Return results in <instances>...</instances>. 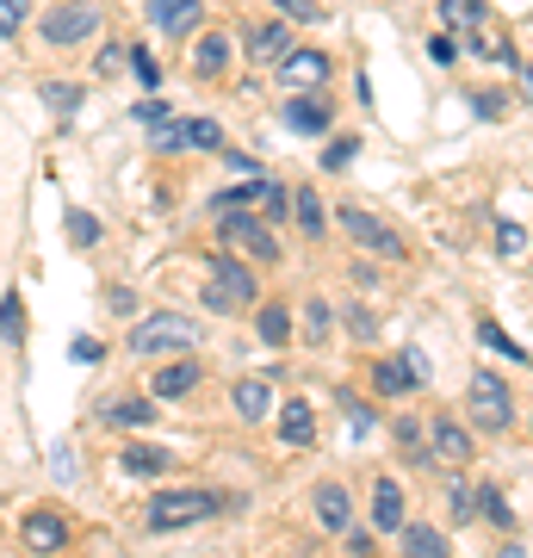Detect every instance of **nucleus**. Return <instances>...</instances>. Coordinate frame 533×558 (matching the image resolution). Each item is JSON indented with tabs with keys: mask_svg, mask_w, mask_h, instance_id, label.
<instances>
[{
	"mask_svg": "<svg viewBox=\"0 0 533 558\" xmlns=\"http://www.w3.org/2000/svg\"><path fill=\"white\" fill-rule=\"evenodd\" d=\"M198 348V323L193 317H174V311H161V317H143L131 329V354L137 360H161V354H193Z\"/></svg>",
	"mask_w": 533,
	"mask_h": 558,
	"instance_id": "obj_1",
	"label": "nucleus"
},
{
	"mask_svg": "<svg viewBox=\"0 0 533 558\" xmlns=\"http://www.w3.org/2000/svg\"><path fill=\"white\" fill-rule=\"evenodd\" d=\"M223 497H211V490H168V497L149 502V527L156 534H174V527H193V521L218 515Z\"/></svg>",
	"mask_w": 533,
	"mask_h": 558,
	"instance_id": "obj_2",
	"label": "nucleus"
},
{
	"mask_svg": "<svg viewBox=\"0 0 533 558\" xmlns=\"http://www.w3.org/2000/svg\"><path fill=\"white\" fill-rule=\"evenodd\" d=\"M218 230H223V242H230V248H242L249 260H279V242L267 236V223H255L242 205H223Z\"/></svg>",
	"mask_w": 533,
	"mask_h": 558,
	"instance_id": "obj_3",
	"label": "nucleus"
},
{
	"mask_svg": "<svg viewBox=\"0 0 533 558\" xmlns=\"http://www.w3.org/2000/svg\"><path fill=\"white\" fill-rule=\"evenodd\" d=\"M472 416L484 435H502L514 422V403H509V385L496 379V373H472Z\"/></svg>",
	"mask_w": 533,
	"mask_h": 558,
	"instance_id": "obj_4",
	"label": "nucleus"
},
{
	"mask_svg": "<svg viewBox=\"0 0 533 558\" xmlns=\"http://www.w3.org/2000/svg\"><path fill=\"white\" fill-rule=\"evenodd\" d=\"M99 32V7L94 0H62V7H50L44 13V38L50 44H81Z\"/></svg>",
	"mask_w": 533,
	"mask_h": 558,
	"instance_id": "obj_5",
	"label": "nucleus"
},
{
	"mask_svg": "<svg viewBox=\"0 0 533 558\" xmlns=\"http://www.w3.org/2000/svg\"><path fill=\"white\" fill-rule=\"evenodd\" d=\"M274 69H279V87L311 94V87H323V81H329V50H286Z\"/></svg>",
	"mask_w": 533,
	"mask_h": 558,
	"instance_id": "obj_6",
	"label": "nucleus"
},
{
	"mask_svg": "<svg viewBox=\"0 0 533 558\" xmlns=\"http://www.w3.org/2000/svg\"><path fill=\"white\" fill-rule=\"evenodd\" d=\"M341 230L360 242V248H373V255H403V236L397 230H385V223L373 218V211H360V205H341Z\"/></svg>",
	"mask_w": 533,
	"mask_h": 558,
	"instance_id": "obj_7",
	"label": "nucleus"
},
{
	"mask_svg": "<svg viewBox=\"0 0 533 558\" xmlns=\"http://www.w3.org/2000/svg\"><path fill=\"white\" fill-rule=\"evenodd\" d=\"M286 186H274V180H249V186H230V193H218V211L223 205H261V211H274V218H286Z\"/></svg>",
	"mask_w": 533,
	"mask_h": 558,
	"instance_id": "obj_8",
	"label": "nucleus"
},
{
	"mask_svg": "<svg viewBox=\"0 0 533 558\" xmlns=\"http://www.w3.org/2000/svg\"><path fill=\"white\" fill-rule=\"evenodd\" d=\"M149 25L168 38H186V32H198V0H149Z\"/></svg>",
	"mask_w": 533,
	"mask_h": 558,
	"instance_id": "obj_9",
	"label": "nucleus"
},
{
	"mask_svg": "<svg viewBox=\"0 0 533 558\" xmlns=\"http://www.w3.org/2000/svg\"><path fill=\"white\" fill-rule=\"evenodd\" d=\"M211 286H223L230 292V304H255V274L242 267V260H230V255H211Z\"/></svg>",
	"mask_w": 533,
	"mask_h": 558,
	"instance_id": "obj_10",
	"label": "nucleus"
},
{
	"mask_svg": "<svg viewBox=\"0 0 533 558\" xmlns=\"http://www.w3.org/2000/svg\"><path fill=\"white\" fill-rule=\"evenodd\" d=\"M119 465L131 472V478H161L174 459H168V447H156V440H131V447L119 453Z\"/></svg>",
	"mask_w": 533,
	"mask_h": 558,
	"instance_id": "obj_11",
	"label": "nucleus"
},
{
	"mask_svg": "<svg viewBox=\"0 0 533 558\" xmlns=\"http://www.w3.org/2000/svg\"><path fill=\"white\" fill-rule=\"evenodd\" d=\"M286 50H292V20H267L249 32V57L255 62H279Z\"/></svg>",
	"mask_w": 533,
	"mask_h": 558,
	"instance_id": "obj_12",
	"label": "nucleus"
},
{
	"mask_svg": "<svg viewBox=\"0 0 533 558\" xmlns=\"http://www.w3.org/2000/svg\"><path fill=\"white\" fill-rule=\"evenodd\" d=\"M279 119H286V131H298V137H323V131H329V106L298 94L292 106H279Z\"/></svg>",
	"mask_w": 533,
	"mask_h": 558,
	"instance_id": "obj_13",
	"label": "nucleus"
},
{
	"mask_svg": "<svg viewBox=\"0 0 533 558\" xmlns=\"http://www.w3.org/2000/svg\"><path fill=\"white\" fill-rule=\"evenodd\" d=\"M428 440H435V459H447V465L472 459V435H465V422H453V416H435Z\"/></svg>",
	"mask_w": 533,
	"mask_h": 558,
	"instance_id": "obj_14",
	"label": "nucleus"
},
{
	"mask_svg": "<svg viewBox=\"0 0 533 558\" xmlns=\"http://www.w3.org/2000/svg\"><path fill=\"white\" fill-rule=\"evenodd\" d=\"M403 490H397V478H378L373 484V527L378 534H397V527H403Z\"/></svg>",
	"mask_w": 533,
	"mask_h": 558,
	"instance_id": "obj_15",
	"label": "nucleus"
},
{
	"mask_svg": "<svg viewBox=\"0 0 533 558\" xmlns=\"http://www.w3.org/2000/svg\"><path fill=\"white\" fill-rule=\"evenodd\" d=\"M311 435H316V410L311 403H279V440L286 447H311Z\"/></svg>",
	"mask_w": 533,
	"mask_h": 558,
	"instance_id": "obj_16",
	"label": "nucleus"
},
{
	"mask_svg": "<svg viewBox=\"0 0 533 558\" xmlns=\"http://www.w3.org/2000/svg\"><path fill=\"white\" fill-rule=\"evenodd\" d=\"M373 385H378V391H391V398H403V391H415L422 379H415L410 354H385V360L373 366Z\"/></svg>",
	"mask_w": 533,
	"mask_h": 558,
	"instance_id": "obj_17",
	"label": "nucleus"
},
{
	"mask_svg": "<svg viewBox=\"0 0 533 558\" xmlns=\"http://www.w3.org/2000/svg\"><path fill=\"white\" fill-rule=\"evenodd\" d=\"M25 546H32V553H62V546H69V527H62V515H25Z\"/></svg>",
	"mask_w": 533,
	"mask_h": 558,
	"instance_id": "obj_18",
	"label": "nucleus"
},
{
	"mask_svg": "<svg viewBox=\"0 0 533 558\" xmlns=\"http://www.w3.org/2000/svg\"><path fill=\"white\" fill-rule=\"evenodd\" d=\"M316 521H323L329 534H348L354 509H348V490H341V484H323V490H316Z\"/></svg>",
	"mask_w": 533,
	"mask_h": 558,
	"instance_id": "obj_19",
	"label": "nucleus"
},
{
	"mask_svg": "<svg viewBox=\"0 0 533 558\" xmlns=\"http://www.w3.org/2000/svg\"><path fill=\"white\" fill-rule=\"evenodd\" d=\"M230 403H237L242 422H261L267 410H274V385H267V379H242L237 391H230Z\"/></svg>",
	"mask_w": 533,
	"mask_h": 558,
	"instance_id": "obj_20",
	"label": "nucleus"
},
{
	"mask_svg": "<svg viewBox=\"0 0 533 558\" xmlns=\"http://www.w3.org/2000/svg\"><path fill=\"white\" fill-rule=\"evenodd\" d=\"M397 534H403V553H415V558H440V553H447V534L428 527V521H403Z\"/></svg>",
	"mask_w": 533,
	"mask_h": 558,
	"instance_id": "obj_21",
	"label": "nucleus"
},
{
	"mask_svg": "<svg viewBox=\"0 0 533 558\" xmlns=\"http://www.w3.org/2000/svg\"><path fill=\"white\" fill-rule=\"evenodd\" d=\"M193 385H198V366L193 360H180V366H161L156 373V398H186Z\"/></svg>",
	"mask_w": 533,
	"mask_h": 558,
	"instance_id": "obj_22",
	"label": "nucleus"
},
{
	"mask_svg": "<svg viewBox=\"0 0 533 558\" xmlns=\"http://www.w3.org/2000/svg\"><path fill=\"white\" fill-rule=\"evenodd\" d=\"M223 62H230V38H218V32H211V38H198V50H193V69L205 81L211 75H223Z\"/></svg>",
	"mask_w": 533,
	"mask_h": 558,
	"instance_id": "obj_23",
	"label": "nucleus"
},
{
	"mask_svg": "<svg viewBox=\"0 0 533 558\" xmlns=\"http://www.w3.org/2000/svg\"><path fill=\"white\" fill-rule=\"evenodd\" d=\"M477 341H484V348H496L502 360H521V366H528V348H521L514 336H502V323H490V317H484V323H477Z\"/></svg>",
	"mask_w": 533,
	"mask_h": 558,
	"instance_id": "obj_24",
	"label": "nucleus"
},
{
	"mask_svg": "<svg viewBox=\"0 0 533 558\" xmlns=\"http://www.w3.org/2000/svg\"><path fill=\"white\" fill-rule=\"evenodd\" d=\"M0 336L13 341V348L25 341V299H20V292H7V299H0Z\"/></svg>",
	"mask_w": 533,
	"mask_h": 558,
	"instance_id": "obj_25",
	"label": "nucleus"
},
{
	"mask_svg": "<svg viewBox=\"0 0 533 558\" xmlns=\"http://www.w3.org/2000/svg\"><path fill=\"white\" fill-rule=\"evenodd\" d=\"M496 248H502V260H528V248H533V236L521 230V223H496Z\"/></svg>",
	"mask_w": 533,
	"mask_h": 558,
	"instance_id": "obj_26",
	"label": "nucleus"
},
{
	"mask_svg": "<svg viewBox=\"0 0 533 558\" xmlns=\"http://www.w3.org/2000/svg\"><path fill=\"white\" fill-rule=\"evenodd\" d=\"M447 25H484L490 20V0H440Z\"/></svg>",
	"mask_w": 533,
	"mask_h": 558,
	"instance_id": "obj_27",
	"label": "nucleus"
},
{
	"mask_svg": "<svg viewBox=\"0 0 533 558\" xmlns=\"http://www.w3.org/2000/svg\"><path fill=\"white\" fill-rule=\"evenodd\" d=\"M292 211H298V230L304 236H323V199L316 193H292Z\"/></svg>",
	"mask_w": 533,
	"mask_h": 558,
	"instance_id": "obj_28",
	"label": "nucleus"
},
{
	"mask_svg": "<svg viewBox=\"0 0 533 558\" xmlns=\"http://www.w3.org/2000/svg\"><path fill=\"white\" fill-rule=\"evenodd\" d=\"M286 336H292V317H286L279 304H267V311H261V341H267V348H286Z\"/></svg>",
	"mask_w": 533,
	"mask_h": 558,
	"instance_id": "obj_29",
	"label": "nucleus"
},
{
	"mask_svg": "<svg viewBox=\"0 0 533 558\" xmlns=\"http://www.w3.org/2000/svg\"><path fill=\"white\" fill-rule=\"evenodd\" d=\"M38 94L57 106V112H75V106H81V87H75V81H44Z\"/></svg>",
	"mask_w": 533,
	"mask_h": 558,
	"instance_id": "obj_30",
	"label": "nucleus"
},
{
	"mask_svg": "<svg viewBox=\"0 0 533 558\" xmlns=\"http://www.w3.org/2000/svg\"><path fill=\"white\" fill-rule=\"evenodd\" d=\"M477 509H484V515H490L496 527H514V509H509V502H502V490H490V484L477 490Z\"/></svg>",
	"mask_w": 533,
	"mask_h": 558,
	"instance_id": "obj_31",
	"label": "nucleus"
},
{
	"mask_svg": "<svg viewBox=\"0 0 533 558\" xmlns=\"http://www.w3.org/2000/svg\"><path fill=\"white\" fill-rule=\"evenodd\" d=\"M156 149H193V131H186L180 119H161L156 124Z\"/></svg>",
	"mask_w": 533,
	"mask_h": 558,
	"instance_id": "obj_32",
	"label": "nucleus"
},
{
	"mask_svg": "<svg viewBox=\"0 0 533 558\" xmlns=\"http://www.w3.org/2000/svg\"><path fill=\"white\" fill-rule=\"evenodd\" d=\"M304 323H311V341H329V323H336V311H329L323 299H311V304H304Z\"/></svg>",
	"mask_w": 533,
	"mask_h": 558,
	"instance_id": "obj_33",
	"label": "nucleus"
},
{
	"mask_svg": "<svg viewBox=\"0 0 533 558\" xmlns=\"http://www.w3.org/2000/svg\"><path fill=\"white\" fill-rule=\"evenodd\" d=\"M274 7H279V20H292V25L323 20V7H316V0H274Z\"/></svg>",
	"mask_w": 533,
	"mask_h": 558,
	"instance_id": "obj_34",
	"label": "nucleus"
},
{
	"mask_svg": "<svg viewBox=\"0 0 533 558\" xmlns=\"http://www.w3.org/2000/svg\"><path fill=\"white\" fill-rule=\"evenodd\" d=\"M354 156H360V137H336V143H329V156H323V168H329V174H341Z\"/></svg>",
	"mask_w": 533,
	"mask_h": 558,
	"instance_id": "obj_35",
	"label": "nucleus"
},
{
	"mask_svg": "<svg viewBox=\"0 0 533 558\" xmlns=\"http://www.w3.org/2000/svg\"><path fill=\"white\" fill-rule=\"evenodd\" d=\"M62 230H69V242H75V248H87V242H99V223L87 218V211H69V223H62Z\"/></svg>",
	"mask_w": 533,
	"mask_h": 558,
	"instance_id": "obj_36",
	"label": "nucleus"
},
{
	"mask_svg": "<svg viewBox=\"0 0 533 558\" xmlns=\"http://www.w3.org/2000/svg\"><path fill=\"white\" fill-rule=\"evenodd\" d=\"M186 131H193V149H223V131L211 119H186Z\"/></svg>",
	"mask_w": 533,
	"mask_h": 558,
	"instance_id": "obj_37",
	"label": "nucleus"
},
{
	"mask_svg": "<svg viewBox=\"0 0 533 558\" xmlns=\"http://www.w3.org/2000/svg\"><path fill=\"white\" fill-rule=\"evenodd\" d=\"M25 7H32V0H0V38H13L25 25Z\"/></svg>",
	"mask_w": 533,
	"mask_h": 558,
	"instance_id": "obj_38",
	"label": "nucleus"
},
{
	"mask_svg": "<svg viewBox=\"0 0 533 558\" xmlns=\"http://www.w3.org/2000/svg\"><path fill=\"white\" fill-rule=\"evenodd\" d=\"M99 354H106V348H99L94 336H75V341H69V360H75V366H94Z\"/></svg>",
	"mask_w": 533,
	"mask_h": 558,
	"instance_id": "obj_39",
	"label": "nucleus"
},
{
	"mask_svg": "<svg viewBox=\"0 0 533 558\" xmlns=\"http://www.w3.org/2000/svg\"><path fill=\"white\" fill-rule=\"evenodd\" d=\"M447 502H453V521H472L477 515V490H465V484H453V497H447Z\"/></svg>",
	"mask_w": 533,
	"mask_h": 558,
	"instance_id": "obj_40",
	"label": "nucleus"
},
{
	"mask_svg": "<svg viewBox=\"0 0 533 558\" xmlns=\"http://www.w3.org/2000/svg\"><path fill=\"white\" fill-rule=\"evenodd\" d=\"M112 422H156V403H112Z\"/></svg>",
	"mask_w": 533,
	"mask_h": 558,
	"instance_id": "obj_41",
	"label": "nucleus"
},
{
	"mask_svg": "<svg viewBox=\"0 0 533 558\" xmlns=\"http://www.w3.org/2000/svg\"><path fill=\"white\" fill-rule=\"evenodd\" d=\"M428 57H435V62H440V69H453V62H459V44H453V38H447V32H440V38H435V44H428Z\"/></svg>",
	"mask_w": 533,
	"mask_h": 558,
	"instance_id": "obj_42",
	"label": "nucleus"
},
{
	"mask_svg": "<svg viewBox=\"0 0 533 558\" xmlns=\"http://www.w3.org/2000/svg\"><path fill=\"white\" fill-rule=\"evenodd\" d=\"M502 112H509V100H502V94H477V119H502Z\"/></svg>",
	"mask_w": 533,
	"mask_h": 558,
	"instance_id": "obj_43",
	"label": "nucleus"
},
{
	"mask_svg": "<svg viewBox=\"0 0 533 558\" xmlns=\"http://www.w3.org/2000/svg\"><path fill=\"white\" fill-rule=\"evenodd\" d=\"M131 69H137V81H143V87H156V75H161L156 62H149V50H131Z\"/></svg>",
	"mask_w": 533,
	"mask_h": 558,
	"instance_id": "obj_44",
	"label": "nucleus"
},
{
	"mask_svg": "<svg viewBox=\"0 0 533 558\" xmlns=\"http://www.w3.org/2000/svg\"><path fill=\"white\" fill-rule=\"evenodd\" d=\"M137 119L143 124H161V119H168V100H156V94H149V100L137 106Z\"/></svg>",
	"mask_w": 533,
	"mask_h": 558,
	"instance_id": "obj_45",
	"label": "nucleus"
},
{
	"mask_svg": "<svg viewBox=\"0 0 533 558\" xmlns=\"http://www.w3.org/2000/svg\"><path fill=\"white\" fill-rule=\"evenodd\" d=\"M124 62H131V50H119V44H112V50H106V57H99V69H106V75H119Z\"/></svg>",
	"mask_w": 533,
	"mask_h": 558,
	"instance_id": "obj_46",
	"label": "nucleus"
},
{
	"mask_svg": "<svg viewBox=\"0 0 533 558\" xmlns=\"http://www.w3.org/2000/svg\"><path fill=\"white\" fill-rule=\"evenodd\" d=\"M106 299H112V311H119V317H131V311H137V299H131V292H124V286H112V292H106Z\"/></svg>",
	"mask_w": 533,
	"mask_h": 558,
	"instance_id": "obj_47",
	"label": "nucleus"
}]
</instances>
